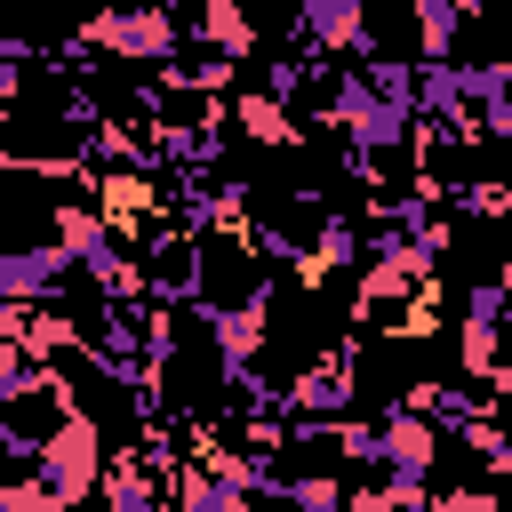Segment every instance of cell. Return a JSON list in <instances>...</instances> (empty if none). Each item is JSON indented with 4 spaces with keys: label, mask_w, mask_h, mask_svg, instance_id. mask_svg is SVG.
Wrapping results in <instances>:
<instances>
[{
    "label": "cell",
    "mask_w": 512,
    "mask_h": 512,
    "mask_svg": "<svg viewBox=\"0 0 512 512\" xmlns=\"http://www.w3.org/2000/svg\"><path fill=\"white\" fill-rule=\"evenodd\" d=\"M40 464H32V480L40 488H56L72 512L96 496V480H104V432H96V416L88 408H64L48 432H40V448H32Z\"/></svg>",
    "instance_id": "obj_1"
},
{
    "label": "cell",
    "mask_w": 512,
    "mask_h": 512,
    "mask_svg": "<svg viewBox=\"0 0 512 512\" xmlns=\"http://www.w3.org/2000/svg\"><path fill=\"white\" fill-rule=\"evenodd\" d=\"M176 16L168 8H112V16H88L72 40L80 48H104L112 64H160V72H176Z\"/></svg>",
    "instance_id": "obj_2"
},
{
    "label": "cell",
    "mask_w": 512,
    "mask_h": 512,
    "mask_svg": "<svg viewBox=\"0 0 512 512\" xmlns=\"http://www.w3.org/2000/svg\"><path fill=\"white\" fill-rule=\"evenodd\" d=\"M368 432H376V464L400 472V480H432V464H440V448H448V432H432V424H424L416 408H400V400H392Z\"/></svg>",
    "instance_id": "obj_3"
},
{
    "label": "cell",
    "mask_w": 512,
    "mask_h": 512,
    "mask_svg": "<svg viewBox=\"0 0 512 512\" xmlns=\"http://www.w3.org/2000/svg\"><path fill=\"white\" fill-rule=\"evenodd\" d=\"M296 40L320 48V64H328V56H368L376 24H368L360 0H312V8H296Z\"/></svg>",
    "instance_id": "obj_4"
},
{
    "label": "cell",
    "mask_w": 512,
    "mask_h": 512,
    "mask_svg": "<svg viewBox=\"0 0 512 512\" xmlns=\"http://www.w3.org/2000/svg\"><path fill=\"white\" fill-rule=\"evenodd\" d=\"M288 408H296V424H344V408H352V360H344V352L312 360V368L288 384Z\"/></svg>",
    "instance_id": "obj_5"
},
{
    "label": "cell",
    "mask_w": 512,
    "mask_h": 512,
    "mask_svg": "<svg viewBox=\"0 0 512 512\" xmlns=\"http://www.w3.org/2000/svg\"><path fill=\"white\" fill-rule=\"evenodd\" d=\"M56 248H64L72 264H88L96 280L120 264V256H112V232H104V216H96V208H80V200H56Z\"/></svg>",
    "instance_id": "obj_6"
},
{
    "label": "cell",
    "mask_w": 512,
    "mask_h": 512,
    "mask_svg": "<svg viewBox=\"0 0 512 512\" xmlns=\"http://www.w3.org/2000/svg\"><path fill=\"white\" fill-rule=\"evenodd\" d=\"M192 40H208V56H224V64H248L256 56V16H240L232 0H200L192 8Z\"/></svg>",
    "instance_id": "obj_7"
},
{
    "label": "cell",
    "mask_w": 512,
    "mask_h": 512,
    "mask_svg": "<svg viewBox=\"0 0 512 512\" xmlns=\"http://www.w3.org/2000/svg\"><path fill=\"white\" fill-rule=\"evenodd\" d=\"M232 128H240L256 152H280V144H296V112H288L280 96H264V88H240V96H232Z\"/></svg>",
    "instance_id": "obj_8"
},
{
    "label": "cell",
    "mask_w": 512,
    "mask_h": 512,
    "mask_svg": "<svg viewBox=\"0 0 512 512\" xmlns=\"http://www.w3.org/2000/svg\"><path fill=\"white\" fill-rule=\"evenodd\" d=\"M208 336H216V360H224V376H248V360L264 352V304L208 312Z\"/></svg>",
    "instance_id": "obj_9"
},
{
    "label": "cell",
    "mask_w": 512,
    "mask_h": 512,
    "mask_svg": "<svg viewBox=\"0 0 512 512\" xmlns=\"http://www.w3.org/2000/svg\"><path fill=\"white\" fill-rule=\"evenodd\" d=\"M456 32H464V8H448V0H424V8H416V64H448Z\"/></svg>",
    "instance_id": "obj_10"
},
{
    "label": "cell",
    "mask_w": 512,
    "mask_h": 512,
    "mask_svg": "<svg viewBox=\"0 0 512 512\" xmlns=\"http://www.w3.org/2000/svg\"><path fill=\"white\" fill-rule=\"evenodd\" d=\"M280 496H288L296 512H344V488H336L328 472H296V480H280Z\"/></svg>",
    "instance_id": "obj_11"
},
{
    "label": "cell",
    "mask_w": 512,
    "mask_h": 512,
    "mask_svg": "<svg viewBox=\"0 0 512 512\" xmlns=\"http://www.w3.org/2000/svg\"><path fill=\"white\" fill-rule=\"evenodd\" d=\"M472 136H496V144H512V96H496V104L472 120Z\"/></svg>",
    "instance_id": "obj_12"
},
{
    "label": "cell",
    "mask_w": 512,
    "mask_h": 512,
    "mask_svg": "<svg viewBox=\"0 0 512 512\" xmlns=\"http://www.w3.org/2000/svg\"><path fill=\"white\" fill-rule=\"evenodd\" d=\"M440 512H504V504H496L488 488H448V496H440Z\"/></svg>",
    "instance_id": "obj_13"
},
{
    "label": "cell",
    "mask_w": 512,
    "mask_h": 512,
    "mask_svg": "<svg viewBox=\"0 0 512 512\" xmlns=\"http://www.w3.org/2000/svg\"><path fill=\"white\" fill-rule=\"evenodd\" d=\"M488 288H496V304H504V328H512V256L496 264V280H488Z\"/></svg>",
    "instance_id": "obj_14"
},
{
    "label": "cell",
    "mask_w": 512,
    "mask_h": 512,
    "mask_svg": "<svg viewBox=\"0 0 512 512\" xmlns=\"http://www.w3.org/2000/svg\"><path fill=\"white\" fill-rule=\"evenodd\" d=\"M416 512H440V496H424V504H416Z\"/></svg>",
    "instance_id": "obj_15"
}]
</instances>
